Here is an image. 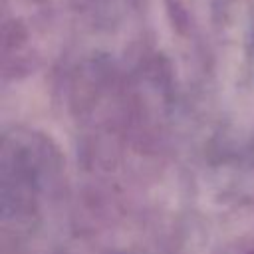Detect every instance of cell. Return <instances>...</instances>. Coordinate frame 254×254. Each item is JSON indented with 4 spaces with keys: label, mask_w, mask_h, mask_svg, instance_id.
<instances>
[{
    "label": "cell",
    "mask_w": 254,
    "mask_h": 254,
    "mask_svg": "<svg viewBox=\"0 0 254 254\" xmlns=\"http://www.w3.org/2000/svg\"><path fill=\"white\" fill-rule=\"evenodd\" d=\"M252 254H254V252H252Z\"/></svg>",
    "instance_id": "obj_1"
}]
</instances>
